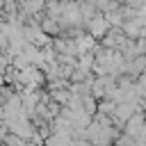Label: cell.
<instances>
[{
  "label": "cell",
  "mask_w": 146,
  "mask_h": 146,
  "mask_svg": "<svg viewBox=\"0 0 146 146\" xmlns=\"http://www.w3.org/2000/svg\"><path fill=\"white\" fill-rule=\"evenodd\" d=\"M107 27H110V21L107 18H91V25H89L91 36H103L107 32Z\"/></svg>",
  "instance_id": "6da1fadb"
},
{
  "label": "cell",
  "mask_w": 146,
  "mask_h": 146,
  "mask_svg": "<svg viewBox=\"0 0 146 146\" xmlns=\"http://www.w3.org/2000/svg\"><path fill=\"white\" fill-rule=\"evenodd\" d=\"M139 128H144V119L137 114V116H132V119L128 121V130H130V132H137Z\"/></svg>",
  "instance_id": "7a4b0ae2"
},
{
  "label": "cell",
  "mask_w": 146,
  "mask_h": 146,
  "mask_svg": "<svg viewBox=\"0 0 146 146\" xmlns=\"http://www.w3.org/2000/svg\"><path fill=\"white\" fill-rule=\"evenodd\" d=\"M91 46H94V39H91V36H84V39L78 41V50H80V52H84V50L91 48Z\"/></svg>",
  "instance_id": "3957f363"
},
{
  "label": "cell",
  "mask_w": 146,
  "mask_h": 146,
  "mask_svg": "<svg viewBox=\"0 0 146 146\" xmlns=\"http://www.w3.org/2000/svg\"><path fill=\"white\" fill-rule=\"evenodd\" d=\"M125 5H128L130 9H137V7H141V5H144V0H125Z\"/></svg>",
  "instance_id": "277c9868"
},
{
  "label": "cell",
  "mask_w": 146,
  "mask_h": 146,
  "mask_svg": "<svg viewBox=\"0 0 146 146\" xmlns=\"http://www.w3.org/2000/svg\"><path fill=\"white\" fill-rule=\"evenodd\" d=\"M43 27H46L48 32H57V23H52V21H48V23H46Z\"/></svg>",
  "instance_id": "5b68a950"
}]
</instances>
